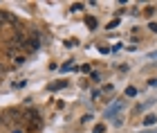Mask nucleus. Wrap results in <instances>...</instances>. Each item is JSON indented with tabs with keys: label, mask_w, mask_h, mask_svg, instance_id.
Instances as JSON below:
<instances>
[{
	"label": "nucleus",
	"mask_w": 157,
	"mask_h": 133,
	"mask_svg": "<svg viewBox=\"0 0 157 133\" xmlns=\"http://www.w3.org/2000/svg\"><path fill=\"white\" fill-rule=\"evenodd\" d=\"M83 9V5L81 2H76V5H72V11H81Z\"/></svg>",
	"instance_id": "9d476101"
},
{
	"label": "nucleus",
	"mask_w": 157,
	"mask_h": 133,
	"mask_svg": "<svg viewBox=\"0 0 157 133\" xmlns=\"http://www.w3.org/2000/svg\"><path fill=\"white\" fill-rule=\"evenodd\" d=\"M151 59H157V52H153V54H151Z\"/></svg>",
	"instance_id": "dca6fc26"
},
{
	"label": "nucleus",
	"mask_w": 157,
	"mask_h": 133,
	"mask_svg": "<svg viewBox=\"0 0 157 133\" xmlns=\"http://www.w3.org/2000/svg\"><path fill=\"white\" fill-rule=\"evenodd\" d=\"M137 95V88H126V97H135Z\"/></svg>",
	"instance_id": "6e6552de"
},
{
	"label": "nucleus",
	"mask_w": 157,
	"mask_h": 133,
	"mask_svg": "<svg viewBox=\"0 0 157 133\" xmlns=\"http://www.w3.org/2000/svg\"><path fill=\"white\" fill-rule=\"evenodd\" d=\"M67 86V81H59V83H49V90H61V88H65Z\"/></svg>",
	"instance_id": "20e7f679"
},
{
	"label": "nucleus",
	"mask_w": 157,
	"mask_h": 133,
	"mask_svg": "<svg viewBox=\"0 0 157 133\" xmlns=\"http://www.w3.org/2000/svg\"><path fill=\"white\" fill-rule=\"evenodd\" d=\"M148 86H157V79H151V81H148Z\"/></svg>",
	"instance_id": "ddd939ff"
},
{
	"label": "nucleus",
	"mask_w": 157,
	"mask_h": 133,
	"mask_svg": "<svg viewBox=\"0 0 157 133\" xmlns=\"http://www.w3.org/2000/svg\"><path fill=\"white\" fill-rule=\"evenodd\" d=\"M76 66H74V61H67L65 66H61V72H70V70H74Z\"/></svg>",
	"instance_id": "423d86ee"
},
{
	"label": "nucleus",
	"mask_w": 157,
	"mask_h": 133,
	"mask_svg": "<svg viewBox=\"0 0 157 133\" xmlns=\"http://www.w3.org/2000/svg\"><path fill=\"white\" fill-rule=\"evenodd\" d=\"M13 133H23V131H18V129H16V131H13Z\"/></svg>",
	"instance_id": "f3484780"
},
{
	"label": "nucleus",
	"mask_w": 157,
	"mask_h": 133,
	"mask_svg": "<svg viewBox=\"0 0 157 133\" xmlns=\"http://www.w3.org/2000/svg\"><path fill=\"white\" fill-rule=\"evenodd\" d=\"M27 47H29V50H38V47H40V41H38L36 36H32L29 41H27Z\"/></svg>",
	"instance_id": "f03ea898"
},
{
	"label": "nucleus",
	"mask_w": 157,
	"mask_h": 133,
	"mask_svg": "<svg viewBox=\"0 0 157 133\" xmlns=\"http://www.w3.org/2000/svg\"><path fill=\"white\" fill-rule=\"evenodd\" d=\"M7 16H9V14L0 11V30H2V27H5V20H7Z\"/></svg>",
	"instance_id": "0eeeda50"
},
{
	"label": "nucleus",
	"mask_w": 157,
	"mask_h": 133,
	"mask_svg": "<svg viewBox=\"0 0 157 133\" xmlns=\"http://www.w3.org/2000/svg\"><path fill=\"white\" fill-rule=\"evenodd\" d=\"M74 45H76V38L74 41H65V47H74Z\"/></svg>",
	"instance_id": "f8f14e48"
},
{
	"label": "nucleus",
	"mask_w": 157,
	"mask_h": 133,
	"mask_svg": "<svg viewBox=\"0 0 157 133\" xmlns=\"http://www.w3.org/2000/svg\"><path fill=\"white\" fill-rule=\"evenodd\" d=\"M151 30H153V32H157V23H151Z\"/></svg>",
	"instance_id": "4468645a"
},
{
	"label": "nucleus",
	"mask_w": 157,
	"mask_h": 133,
	"mask_svg": "<svg viewBox=\"0 0 157 133\" xmlns=\"http://www.w3.org/2000/svg\"><path fill=\"white\" fill-rule=\"evenodd\" d=\"M23 61H25L23 57H16V59H13V63H16V66H23Z\"/></svg>",
	"instance_id": "9b49d317"
},
{
	"label": "nucleus",
	"mask_w": 157,
	"mask_h": 133,
	"mask_svg": "<svg viewBox=\"0 0 157 133\" xmlns=\"http://www.w3.org/2000/svg\"><path fill=\"white\" fill-rule=\"evenodd\" d=\"M85 25H88L90 30H97V18H92V16H88V18H85Z\"/></svg>",
	"instance_id": "39448f33"
},
{
	"label": "nucleus",
	"mask_w": 157,
	"mask_h": 133,
	"mask_svg": "<svg viewBox=\"0 0 157 133\" xmlns=\"http://www.w3.org/2000/svg\"><path fill=\"white\" fill-rule=\"evenodd\" d=\"M121 108H124V99H115V104H112V106L105 111V117H115Z\"/></svg>",
	"instance_id": "f257e3e1"
},
{
	"label": "nucleus",
	"mask_w": 157,
	"mask_h": 133,
	"mask_svg": "<svg viewBox=\"0 0 157 133\" xmlns=\"http://www.w3.org/2000/svg\"><path fill=\"white\" fill-rule=\"evenodd\" d=\"M2 75H5V66H2V63H0V77H2Z\"/></svg>",
	"instance_id": "2eb2a0df"
},
{
	"label": "nucleus",
	"mask_w": 157,
	"mask_h": 133,
	"mask_svg": "<svg viewBox=\"0 0 157 133\" xmlns=\"http://www.w3.org/2000/svg\"><path fill=\"white\" fill-rule=\"evenodd\" d=\"M105 131V124H97V127H94V131H92V133H103Z\"/></svg>",
	"instance_id": "1a4fd4ad"
},
{
	"label": "nucleus",
	"mask_w": 157,
	"mask_h": 133,
	"mask_svg": "<svg viewBox=\"0 0 157 133\" xmlns=\"http://www.w3.org/2000/svg\"><path fill=\"white\" fill-rule=\"evenodd\" d=\"M155 122H157V115H153V113L144 117V124H146V127H153V124H155Z\"/></svg>",
	"instance_id": "7ed1b4c3"
}]
</instances>
